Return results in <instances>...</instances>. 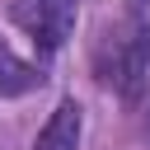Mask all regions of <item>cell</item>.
<instances>
[{"label": "cell", "instance_id": "277c9868", "mask_svg": "<svg viewBox=\"0 0 150 150\" xmlns=\"http://www.w3.org/2000/svg\"><path fill=\"white\" fill-rule=\"evenodd\" d=\"M42 84V70L33 61H23L5 38H0V98H19V94H33Z\"/></svg>", "mask_w": 150, "mask_h": 150}, {"label": "cell", "instance_id": "3957f363", "mask_svg": "<svg viewBox=\"0 0 150 150\" xmlns=\"http://www.w3.org/2000/svg\"><path fill=\"white\" fill-rule=\"evenodd\" d=\"M80 127H84L80 103H75V98H61L56 112L47 117V127L38 131V145H33V150H75V145H80Z\"/></svg>", "mask_w": 150, "mask_h": 150}, {"label": "cell", "instance_id": "7a4b0ae2", "mask_svg": "<svg viewBox=\"0 0 150 150\" xmlns=\"http://www.w3.org/2000/svg\"><path fill=\"white\" fill-rule=\"evenodd\" d=\"M14 23L42 52H56L75 28V0H14Z\"/></svg>", "mask_w": 150, "mask_h": 150}, {"label": "cell", "instance_id": "6da1fadb", "mask_svg": "<svg viewBox=\"0 0 150 150\" xmlns=\"http://www.w3.org/2000/svg\"><path fill=\"white\" fill-rule=\"evenodd\" d=\"M98 75L127 103H136L145 94V75H150V28L145 23H127L122 33H112L98 47Z\"/></svg>", "mask_w": 150, "mask_h": 150}]
</instances>
